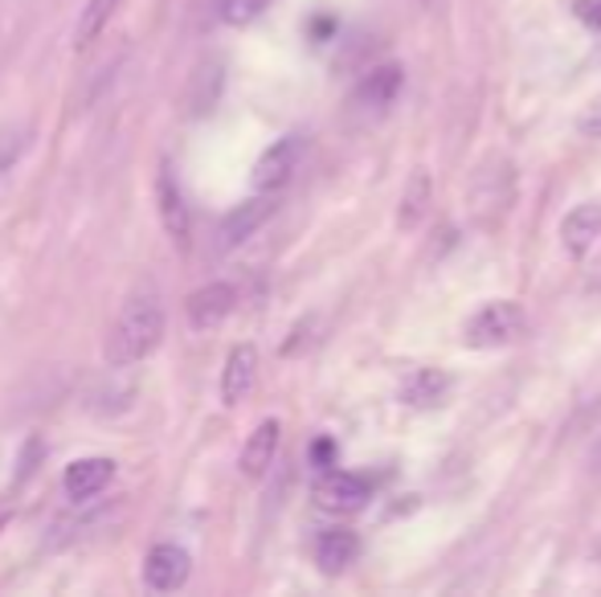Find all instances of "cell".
I'll return each mask as SVG.
<instances>
[{
	"instance_id": "obj_19",
	"label": "cell",
	"mask_w": 601,
	"mask_h": 597,
	"mask_svg": "<svg viewBox=\"0 0 601 597\" xmlns=\"http://www.w3.org/2000/svg\"><path fill=\"white\" fill-rule=\"evenodd\" d=\"M577 132L589 139H601V95L581 107V115H577Z\"/></svg>"
},
{
	"instance_id": "obj_17",
	"label": "cell",
	"mask_w": 601,
	"mask_h": 597,
	"mask_svg": "<svg viewBox=\"0 0 601 597\" xmlns=\"http://www.w3.org/2000/svg\"><path fill=\"white\" fill-rule=\"evenodd\" d=\"M429 205V177L426 172H414V180H410V192H405V201H401V230H414L417 221H422V213H426Z\"/></svg>"
},
{
	"instance_id": "obj_1",
	"label": "cell",
	"mask_w": 601,
	"mask_h": 597,
	"mask_svg": "<svg viewBox=\"0 0 601 597\" xmlns=\"http://www.w3.org/2000/svg\"><path fill=\"white\" fill-rule=\"evenodd\" d=\"M160 339H164L160 295H135L132 303H123V312L115 315L103 356H107L111 368H135L139 360H147V356L156 353Z\"/></svg>"
},
{
	"instance_id": "obj_22",
	"label": "cell",
	"mask_w": 601,
	"mask_h": 597,
	"mask_svg": "<svg viewBox=\"0 0 601 597\" xmlns=\"http://www.w3.org/2000/svg\"><path fill=\"white\" fill-rule=\"evenodd\" d=\"M593 471H601V438H598V447H593Z\"/></svg>"
},
{
	"instance_id": "obj_11",
	"label": "cell",
	"mask_w": 601,
	"mask_h": 597,
	"mask_svg": "<svg viewBox=\"0 0 601 597\" xmlns=\"http://www.w3.org/2000/svg\"><path fill=\"white\" fill-rule=\"evenodd\" d=\"M255 377H258L255 344H238V348H229L226 368H221V401H226V406L246 401V394L255 389Z\"/></svg>"
},
{
	"instance_id": "obj_20",
	"label": "cell",
	"mask_w": 601,
	"mask_h": 597,
	"mask_svg": "<svg viewBox=\"0 0 601 597\" xmlns=\"http://www.w3.org/2000/svg\"><path fill=\"white\" fill-rule=\"evenodd\" d=\"M21 148H25V136H21V132L0 136V177H4V168H13V160L21 156Z\"/></svg>"
},
{
	"instance_id": "obj_8",
	"label": "cell",
	"mask_w": 601,
	"mask_h": 597,
	"mask_svg": "<svg viewBox=\"0 0 601 597\" xmlns=\"http://www.w3.org/2000/svg\"><path fill=\"white\" fill-rule=\"evenodd\" d=\"M188 569H193V561H188L185 548L156 544L144 557V585L156 589V594H173V589H180V585L188 582Z\"/></svg>"
},
{
	"instance_id": "obj_12",
	"label": "cell",
	"mask_w": 601,
	"mask_h": 597,
	"mask_svg": "<svg viewBox=\"0 0 601 597\" xmlns=\"http://www.w3.org/2000/svg\"><path fill=\"white\" fill-rule=\"evenodd\" d=\"M111 479H115V462L111 459H79L66 467V475H62V488H66L70 500H94L99 491L111 488Z\"/></svg>"
},
{
	"instance_id": "obj_6",
	"label": "cell",
	"mask_w": 601,
	"mask_h": 597,
	"mask_svg": "<svg viewBox=\"0 0 601 597\" xmlns=\"http://www.w3.org/2000/svg\"><path fill=\"white\" fill-rule=\"evenodd\" d=\"M561 245L573 262H589L601 250V201L577 205L561 221Z\"/></svg>"
},
{
	"instance_id": "obj_18",
	"label": "cell",
	"mask_w": 601,
	"mask_h": 597,
	"mask_svg": "<svg viewBox=\"0 0 601 597\" xmlns=\"http://www.w3.org/2000/svg\"><path fill=\"white\" fill-rule=\"evenodd\" d=\"M267 9H270V0H221V21H226V25H234V29L255 25Z\"/></svg>"
},
{
	"instance_id": "obj_4",
	"label": "cell",
	"mask_w": 601,
	"mask_h": 597,
	"mask_svg": "<svg viewBox=\"0 0 601 597\" xmlns=\"http://www.w3.org/2000/svg\"><path fill=\"white\" fill-rule=\"evenodd\" d=\"M299 156H303V139H299V136L274 139V144L258 156L255 172H250V185H255V192H279L282 185L294 177Z\"/></svg>"
},
{
	"instance_id": "obj_15",
	"label": "cell",
	"mask_w": 601,
	"mask_h": 597,
	"mask_svg": "<svg viewBox=\"0 0 601 597\" xmlns=\"http://www.w3.org/2000/svg\"><path fill=\"white\" fill-rule=\"evenodd\" d=\"M356 557H361V541H356L348 528L323 532L320 541H315V565H320L328 577H340Z\"/></svg>"
},
{
	"instance_id": "obj_14",
	"label": "cell",
	"mask_w": 601,
	"mask_h": 597,
	"mask_svg": "<svg viewBox=\"0 0 601 597\" xmlns=\"http://www.w3.org/2000/svg\"><path fill=\"white\" fill-rule=\"evenodd\" d=\"M446 394H450V377H446L442 368H410L405 380H401V389H397L401 401H405V406H414V409L438 406Z\"/></svg>"
},
{
	"instance_id": "obj_16",
	"label": "cell",
	"mask_w": 601,
	"mask_h": 597,
	"mask_svg": "<svg viewBox=\"0 0 601 597\" xmlns=\"http://www.w3.org/2000/svg\"><path fill=\"white\" fill-rule=\"evenodd\" d=\"M120 9V0H86V9H82V17H79V33H74V45L79 50H86L103 29H107V21H111V13Z\"/></svg>"
},
{
	"instance_id": "obj_13",
	"label": "cell",
	"mask_w": 601,
	"mask_h": 597,
	"mask_svg": "<svg viewBox=\"0 0 601 597\" xmlns=\"http://www.w3.org/2000/svg\"><path fill=\"white\" fill-rule=\"evenodd\" d=\"M279 438H282V426L279 418H267L255 426V434L246 438V447H241V475L246 479H262L270 471V462H274V450H279Z\"/></svg>"
},
{
	"instance_id": "obj_3",
	"label": "cell",
	"mask_w": 601,
	"mask_h": 597,
	"mask_svg": "<svg viewBox=\"0 0 601 597\" xmlns=\"http://www.w3.org/2000/svg\"><path fill=\"white\" fill-rule=\"evenodd\" d=\"M274 209H279V192H255L250 201L234 205L221 226H217V250L229 254V250H238L241 242H250L270 218H274Z\"/></svg>"
},
{
	"instance_id": "obj_9",
	"label": "cell",
	"mask_w": 601,
	"mask_h": 597,
	"mask_svg": "<svg viewBox=\"0 0 601 597\" xmlns=\"http://www.w3.org/2000/svg\"><path fill=\"white\" fill-rule=\"evenodd\" d=\"M156 205H160L164 233L173 238L176 250H188V233H193V226H188V205L185 197H180V185H176L168 164L160 168V180H156Z\"/></svg>"
},
{
	"instance_id": "obj_2",
	"label": "cell",
	"mask_w": 601,
	"mask_h": 597,
	"mask_svg": "<svg viewBox=\"0 0 601 597\" xmlns=\"http://www.w3.org/2000/svg\"><path fill=\"white\" fill-rule=\"evenodd\" d=\"M524 332H528V312L516 298H499V303H487L470 315L467 327H463V344L475 353H495V348L516 344Z\"/></svg>"
},
{
	"instance_id": "obj_5",
	"label": "cell",
	"mask_w": 601,
	"mask_h": 597,
	"mask_svg": "<svg viewBox=\"0 0 601 597\" xmlns=\"http://www.w3.org/2000/svg\"><path fill=\"white\" fill-rule=\"evenodd\" d=\"M234 307H238V291H234V283L197 286L185 303L188 327H193V332H214V327H221L229 315H234Z\"/></svg>"
},
{
	"instance_id": "obj_21",
	"label": "cell",
	"mask_w": 601,
	"mask_h": 597,
	"mask_svg": "<svg viewBox=\"0 0 601 597\" xmlns=\"http://www.w3.org/2000/svg\"><path fill=\"white\" fill-rule=\"evenodd\" d=\"M38 459H41V442L38 438H29V450H21V459H17V483L38 471Z\"/></svg>"
},
{
	"instance_id": "obj_7",
	"label": "cell",
	"mask_w": 601,
	"mask_h": 597,
	"mask_svg": "<svg viewBox=\"0 0 601 597\" xmlns=\"http://www.w3.org/2000/svg\"><path fill=\"white\" fill-rule=\"evenodd\" d=\"M315 503L332 516H352L369 503V483L361 475H348V471H328L315 483Z\"/></svg>"
},
{
	"instance_id": "obj_10",
	"label": "cell",
	"mask_w": 601,
	"mask_h": 597,
	"mask_svg": "<svg viewBox=\"0 0 601 597\" xmlns=\"http://www.w3.org/2000/svg\"><path fill=\"white\" fill-rule=\"evenodd\" d=\"M401 66H376L369 78H361V86L352 91V107L356 111H369V115H381V111L393 107V98L401 95Z\"/></svg>"
}]
</instances>
